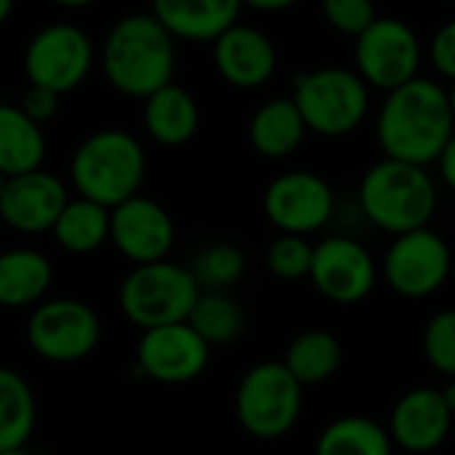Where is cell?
Instances as JSON below:
<instances>
[{"instance_id":"6da1fadb","label":"cell","mask_w":455,"mask_h":455,"mask_svg":"<svg viewBox=\"0 0 455 455\" xmlns=\"http://www.w3.org/2000/svg\"><path fill=\"white\" fill-rule=\"evenodd\" d=\"M455 133L448 88L432 77H413L389 91L376 115V139L384 157L435 165Z\"/></svg>"},{"instance_id":"7a4b0ae2","label":"cell","mask_w":455,"mask_h":455,"mask_svg":"<svg viewBox=\"0 0 455 455\" xmlns=\"http://www.w3.org/2000/svg\"><path fill=\"white\" fill-rule=\"evenodd\" d=\"M101 64L115 91L147 99L173 83L176 40L152 13H128L109 29Z\"/></svg>"},{"instance_id":"3957f363","label":"cell","mask_w":455,"mask_h":455,"mask_svg":"<svg viewBox=\"0 0 455 455\" xmlns=\"http://www.w3.org/2000/svg\"><path fill=\"white\" fill-rule=\"evenodd\" d=\"M357 205L376 229L397 237L432 224L440 189L429 168L384 157L363 173Z\"/></svg>"},{"instance_id":"277c9868","label":"cell","mask_w":455,"mask_h":455,"mask_svg":"<svg viewBox=\"0 0 455 455\" xmlns=\"http://www.w3.org/2000/svg\"><path fill=\"white\" fill-rule=\"evenodd\" d=\"M147 176V152L141 141L120 128H104L83 139L69 163V179L77 197L115 208L139 195Z\"/></svg>"},{"instance_id":"5b68a950","label":"cell","mask_w":455,"mask_h":455,"mask_svg":"<svg viewBox=\"0 0 455 455\" xmlns=\"http://www.w3.org/2000/svg\"><path fill=\"white\" fill-rule=\"evenodd\" d=\"M203 288L189 267L155 261L133 267L120 283L117 304L128 323L141 331L187 323Z\"/></svg>"},{"instance_id":"8992f818","label":"cell","mask_w":455,"mask_h":455,"mask_svg":"<svg viewBox=\"0 0 455 455\" xmlns=\"http://www.w3.org/2000/svg\"><path fill=\"white\" fill-rule=\"evenodd\" d=\"M309 128L325 139L357 131L371 112V85L347 67H323L296 77L291 96Z\"/></svg>"},{"instance_id":"52a82bcc","label":"cell","mask_w":455,"mask_h":455,"mask_svg":"<svg viewBox=\"0 0 455 455\" xmlns=\"http://www.w3.org/2000/svg\"><path fill=\"white\" fill-rule=\"evenodd\" d=\"M301 411L304 387L293 379L285 363H259L237 384L235 416L240 427L256 440H283L299 424Z\"/></svg>"},{"instance_id":"ba28073f","label":"cell","mask_w":455,"mask_h":455,"mask_svg":"<svg viewBox=\"0 0 455 455\" xmlns=\"http://www.w3.org/2000/svg\"><path fill=\"white\" fill-rule=\"evenodd\" d=\"M424 45L419 32L397 19L379 16L360 37H355V72L371 91H395L421 75Z\"/></svg>"},{"instance_id":"9c48e42d","label":"cell","mask_w":455,"mask_h":455,"mask_svg":"<svg viewBox=\"0 0 455 455\" xmlns=\"http://www.w3.org/2000/svg\"><path fill=\"white\" fill-rule=\"evenodd\" d=\"M101 341V320L91 304L77 299H45L27 320L29 349L56 365L80 363Z\"/></svg>"},{"instance_id":"30bf717a","label":"cell","mask_w":455,"mask_h":455,"mask_svg":"<svg viewBox=\"0 0 455 455\" xmlns=\"http://www.w3.org/2000/svg\"><path fill=\"white\" fill-rule=\"evenodd\" d=\"M453 272V251L432 227L397 235L381 261V277L403 299H429Z\"/></svg>"},{"instance_id":"8fae6325","label":"cell","mask_w":455,"mask_h":455,"mask_svg":"<svg viewBox=\"0 0 455 455\" xmlns=\"http://www.w3.org/2000/svg\"><path fill=\"white\" fill-rule=\"evenodd\" d=\"M91 37L67 21L37 29L24 51V75L29 85L48 88L59 96L80 88L93 69Z\"/></svg>"},{"instance_id":"7c38bea8","label":"cell","mask_w":455,"mask_h":455,"mask_svg":"<svg viewBox=\"0 0 455 455\" xmlns=\"http://www.w3.org/2000/svg\"><path fill=\"white\" fill-rule=\"evenodd\" d=\"M264 216L280 235L309 237L336 216L333 187L312 171H285L264 189Z\"/></svg>"},{"instance_id":"4fadbf2b","label":"cell","mask_w":455,"mask_h":455,"mask_svg":"<svg viewBox=\"0 0 455 455\" xmlns=\"http://www.w3.org/2000/svg\"><path fill=\"white\" fill-rule=\"evenodd\" d=\"M381 275L373 253L349 235H331L315 245L309 280L315 291L339 307L365 301Z\"/></svg>"},{"instance_id":"5bb4252c","label":"cell","mask_w":455,"mask_h":455,"mask_svg":"<svg viewBox=\"0 0 455 455\" xmlns=\"http://www.w3.org/2000/svg\"><path fill=\"white\" fill-rule=\"evenodd\" d=\"M211 347L189 323L149 328L136 347L139 371L157 384H189L205 373Z\"/></svg>"},{"instance_id":"9a60e30c","label":"cell","mask_w":455,"mask_h":455,"mask_svg":"<svg viewBox=\"0 0 455 455\" xmlns=\"http://www.w3.org/2000/svg\"><path fill=\"white\" fill-rule=\"evenodd\" d=\"M109 243L136 267L155 264L168 259L176 243V227L157 200L133 195L109 211Z\"/></svg>"},{"instance_id":"2e32d148","label":"cell","mask_w":455,"mask_h":455,"mask_svg":"<svg viewBox=\"0 0 455 455\" xmlns=\"http://www.w3.org/2000/svg\"><path fill=\"white\" fill-rule=\"evenodd\" d=\"M67 203L69 195L61 179L37 168L8 179L5 192L0 197V219L13 232L43 235L53 229Z\"/></svg>"},{"instance_id":"e0dca14e","label":"cell","mask_w":455,"mask_h":455,"mask_svg":"<svg viewBox=\"0 0 455 455\" xmlns=\"http://www.w3.org/2000/svg\"><path fill=\"white\" fill-rule=\"evenodd\" d=\"M453 419L440 389L416 387L395 403L387 429L395 448H403L411 455H427L448 440Z\"/></svg>"},{"instance_id":"ac0fdd59","label":"cell","mask_w":455,"mask_h":455,"mask_svg":"<svg viewBox=\"0 0 455 455\" xmlns=\"http://www.w3.org/2000/svg\"><path fill=\"white\" fill-rule=\"evenodd\" d=\"M216 72L240 91H256L267 85L277 69V48L272 37L251 24H235L213 43Z\"/></svg>"},{"instance_id":"d6986e66","label":"cell","mask_w":455,"mask_h":455,"mask_svg":"<svg viewBox=\"0 0 455 455\" xmlns=\"http://www.w3.org/2000/svg\"><path fill=\"white\" fill-rule=\"evenodd\" d=\"M243 0H152V16L187 43H213L237 24Z\"/></svg>"},{"instance_id":"ffe728a7","label":"cell","mask_w":455,"mask_h":455,"mask_svg":"<svg viewBox=\"0 0 455 455\" xmlns=\"http://www.w3.org/2000/svg\"><path fill=\"white\" fill-rule=\"evenodd\" d=\"M53 285V267L35 248H11L0 253V307L27 309L45 301Z\"/></svg>"},{"instance_id":"44dd1931","label":"cell","mask_w":455,"mask_h":455,"mask_svg":"<svg viewBox=\"0 0 455 455\" xmlns=\"http://www.w3.org/2000/svg\"><path fill=\"white\" fill-rule=\"evenodd\" d=\"M309 128L291 96H277L261 104L248 125L251 147L267 160L291 157L307 139Z\"/></svg>"},{"instance_id":"7402d4cb","label":"cell","mask_w":455,"mask_h":455,"mask_svg":"<svg viewBox=\"0 0 455 455\" xmlns=\"http://www.w3.org/2000/svg\"><path fill=\"white\" fill-rule=\"evenodd\" d=\"M144 128L152 141L181 147L192 141L200 128V107L187 88L168 83L144 99Z\"/></svg>"},{"instance_id":"603a6c76","label":"cell","mask_w":455,"mask_h":455,"mask_svg":"<svg viewBox=\"0 0 455 455\" xmlns=\"http://www.w3.org/2000/svg\"><path fill=\"white\" fill-rule=\"evenodd\" d=\"M45 160V136L43 125L29 120L19 104H0V171L21 176L43 168Z\"/></svg>"},{"instance_id":"cb8c5ba5","label":"cell","mask_w":455,"mask_h":455,"mask_svg":"<svg viewBox=\"0 0 455 455\" xmlns=\"http://www.w3.org/2000/svg\"><path fill=\"white\" fill-rule=\"evenodd\" d=\"M341 360H344L341 341L331 331H323V328H309L299 333L283 357L285 368L293 373V379L301 387L325 384L328 379L339 373Z\"/></svg>"},{"instance_id":"d4e9b609","label":"cell","mask_w":455,"mask_h":455,"mask_svg":"<svg viewBox=\"0 0 455 455\" xmlns=\"http://www.w3.org/2000/svg\"><path fill=\"white\" fill-rule=\"evenodd\" d=\"M315 455H395V443L389 429L379 421L368 416H341L320 432Z\"/></svg>"},{"instance_id":"484cf974","label":"cell","mask_w":455,"mask_h":455,"mask_svg":"<svg viewBox=\"0 0 455 455\" xmlns=\"http://www.w3.org/2000/svg\"><path fill=\"white\" fill-rule=\"evenodd\" d=\"M51 232L67 253L88 256L109 243V208L85 197H75L64 205Z\"/></svg>"},{"instance_id":"4316f807","label":"cell","mask_w":455,"mask_h":455,"mask_svg":"<svg viewBox=\"0 0 455 455\" xmlns=\"http://www.w3.org/2000/svg\"><path fill=\"white\" fill-rule=\"evenodd\" d=\"M37 424L32 387L13 368L0 365V451L27 448Z\"/></svg>"},{"instance_id":"83f0119b","label":"cell","mask_w":455,"mask_h":455,"mask_svg":"<svg viewBox=\"0 0 455 455\" xmlns=\"http://www.w3.org/2000/svg\"><path fill=\"white\" fill-rule=\"evenodd\" d=\"M187 323L211 349L229 347L245 333V312L227 291H203Z\"/></svg>"},{"instance_id":"f1b7e54d","label":"cell","mask_w":455,"mask_h":455,"mask_svg":"<svg viewBox=\"0 0 455 455\" xmlns=\"http://www.w3.org/2000/svg\"><path fill=\"white\" fill-rule=\"evenodd\" d=\"M189 269L203 291H227L245 275V256L232 243H213L197 253Z\"/></svg>"},{"instance_id":"f546056e","label":"cell","mask_w":455,"mask_h":455,"mask_svg":"<svg viewBox=\"0 0 455 455\" xmlns=\"http://www.w3.org/2000/svg\"><path fill=\"white\" fill-rule=\"evenodd\" d=\"M315 245L301 235H277L267 248V269L285 283L309 277Z\"/></svg>"},{"instance_id":"4dcf8cb0","label":"cell","mask_w":455,"mask_h":455,"mask_svg":"<svg viewBox=\"0 0 455 455\" xmlns=\"http://www.w3.org/2000/svg\"><path fill=\"white\" fill-rule=\"evenodd\" d=\"M424 357L443 376L455 379V309L435 312L424 328Z\"/></svg>"},{"instance_id":"1f68e13d","label":"cell","mask_w":455,"mask_h":455,"mask_svg":"<svg viewBox=\"0 0 455 455\" xmlns=\"http://www.w3.org/2000/svg\"><path fill=\"white\" fill-rule=\"evenodd\" d=\"M323 19L347 37H360L376 19L373 0H320Z\"/></svg>"},{"instance_id":"d6a6232c","label":"cell","mask_w":455,"mask_h":455,"mask_svg":"<svg viewBox=\"0 0 455 455\" xmlns=\"http://www.w3.org/2000/svg\"><path fill=\"white\" fill-rule=\"evenodd\" d=\"M429 61L435 67V72L448 80L455 83V19L445 21L435 35H432V43H429Z\"/></svg>"},{"instance_id":"836d02e7","label":"cell","mask_w":455,"mask_h":455,"mask_svg":"<svg viewBox=\"0 0 455 455\" xmlns=\"http://www.w3.org/2000/svg\"><path fill=\"white\" fill-rule=\"evenodd\" d=\"M19 109L29 120H35L37 125H43V123H48L59 112V93H53L48 88H40V85H29L24 91V96H21Z\"/></svg>"},{"instance_id":"e575fe53","label":"cell","mask_w":455,"mask_h":455,"mask_svg":"<svg viewBox=\"0 0 455 455\" xmlns=\"http://www.w3.org/2000/svg\"><path fill=\"white\" fill-rule=\"evenodd\" d=\"M437 168H440V179L445 181V187L455 192V133L453 139L448 141V147L443 149V155L437 160Z\"/></svg>"},{"instance_id":"d590c367","label":"cell","mask_w":455,"mask_h":455,"mask_svg":"<svg viewBox=\"0 0 455 455\" xmlns=\"http://www.w3.org/2000/svg\"><path fill=\"white\" fill-rule=\"evenodd\" d=\"M296 3L299 0H243V5H248L253 11H264V13H277V11H285Z\"/></svg>"},{"instance_id":"8d00e7d4","label":"cell","mask_w":455,"mask_h":455,"mask_svg":"<svg viewBox=\"0 0 455 455\" xmlns=\"http://www.w3.org/2000/svg\"><path fill=\"white\" fill-rule=\"evenodd\" d=\"M440 395H443V400H445L448 411L455 416V379H448V384L440 389Z\"/></svg>"},{"instance_id":"74e56055","label":"cell","mask_w":455,"mask_h":455,"mask_svg":"<svg viewBox=\"0 0 455 455\" xmlns=\"http://www.w3.org/2000/svg\"><path fill=\"white\" fill-rule=\"evenodd\" d=\"M61 8H85V5H93L96 0H51Z\"/></svg>"},{"instance_id":"f35d334b","label":"cell","mask_w":455,"mask_h":455,"mask_svg":"<svg viewBox=\"0 0 455 455\" xmlns=\"http://www.w3.org/2000/svg\"><path fill=\"white\" fill-rule=\"evenodd\" d=\"M11 11H13V0H0V24L11 16Z\"/></svg>"},{"instance_id":"ab89813d","label":"cell","mask_w":455,"mask_h":455,"mask_svg":"<svg viewBox=\"0 0 455 455\" xmlns=\"http://www.w3.org/2000/svg\"><path fill=\"white\" fill-rule=\"evenodd\" d=\"M0 455H35L32 451H27V448H16V451H0Z\"/></svg>"},{"instance_id":"60d3db41","label":"cell","mask_w":455,"mask_h":455,"mask_svg":"<svg viewBox=\"0 0 455 455\" xmlns=\"http://www.w3.org/2000/svg\"><path fill=\"white\" fill-rule=\"evenodd\" d=\"M448 96H451V107H453V117H455V83H451V88H448Z\"/></svg>"},{"instance_id":"b9f144b4","label":"cell","mask_w":455,"mask_h":455,"mask_svg":"<svg viewBox=\"0 0 455 455\" xmlns=\"http://www.w3.org/2000/svg\"><path fill=\"white\" fill-rule=\"evenodd\" d=\"M5 184H8V176L0 171V197H3V192H5Z\"/></svg>"}]
</instances>
